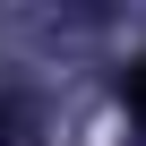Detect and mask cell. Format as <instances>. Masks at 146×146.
I'll list each match as a JSON object with an SVG mask.
<instances>
[{
	"label": "cell",
	"mask_w": 146,
	"mask_h": 146,
	"mask_svg": "<svg viewBox=\"0 0 146 146\" xmlns=\"http://www.w3.org/2000/svg\"><path fill=\"white\" fill-rule=\"evenodd\" d=\"M0 146H26V112L17 103H0Z\"/></svg>",
	"instance_id": "obj_1"
}]
</instances>
